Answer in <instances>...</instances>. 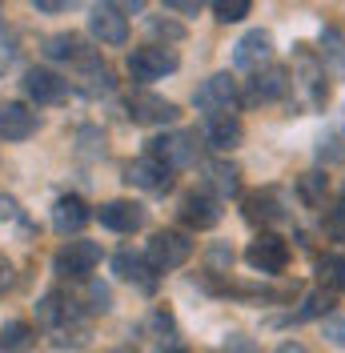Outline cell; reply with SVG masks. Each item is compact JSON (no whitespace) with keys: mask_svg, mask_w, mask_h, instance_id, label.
<instances>
[{"mask_svg":"<svg viewBox=\"0 0 345 353\" xmlns=\"http://www.w3.org/2000/svg\"><path fill=\"white\" fill-rule=\"evenodd\" d=\"M189 257H193V241H189V233H177V229H161V233H152L149 265L157 269V273H165V269H181Z\"/></svg>","mask_w":345,"mask_h":353,"instance_id":"1","label":"cell"},{"mask_svg":"<svg viewBox=\"0 0 345 353\" xmlns=\"http://www.w3.org/2000/svg\"><path fill=\"white\" fill-rule=\"evenodd\" d=\"M181 68V57L172 48H161V44H145V48H132L129 52V72L132 81H161Z\"/></svg>","mask_w":345,"mask_h":353,"instance_id":"2","label":"cell"},{"mask_svg":"<svg viewBox=\"0 0 345 353\" xmlns=\"http://www.w3.org/2000/svg\"><path fill=\"white\" fill-rule=\"evenodd\" d=\"M193 105L205 117H217V112H233L237 109V81L229 77V72H213L209 81H201V88H197Z\"/></svg>","mask_w":345,"mask_h":353,"instance_id":"3","label":"cell"},{"mask_svg":"<svg viewBox=\"0 0 345 353\" xmlns=\"http://www.w3.org/2000/svg\"><path fill=\"white\" fill-rule=\"evenodd\" d=\"M88 28L101 44H125L129 41V21H125V8L117 0H97L92 12H88Z\"/></svg>","mask_w":345,"mask_h":353,"instance_id":"4","label":"cell"},{"mask_svg":"<svg viewBox=\"0 0 345 353\" xmlns=\"http://www.w3.org/2000/svg\"><path fill=\"white\" fill-rule=\"evenodd\" d=\"M125 109H129V117L137 121V125H172V121L181 117V109H177L172 101L157 97V92H149V88H137V92H129Z\"/></svg>","mask_w":345,"mask_h":353,"instance_id":"5","label":"cell"},{"mask_svg":"<svg viewBox=\"0 0 345 353\" xmlns=\"http://www.w3.org/2000/svg\"><path fill=\"white\" fill-rule=\"evenodd\" d=\"M245 261L253 265L257 273H265V277H277V273H285V265H289V245L277 233H261L257 241L245 249Z\"/></svg>","mask_w":345,"mask_h":353,"instance_id":"6","label":"cell"},{"mask_svg":"<svg viewBox=\"0 0 345 353\" xmlns=\"http://www.w3.org/2000/svg\"><path fill=\"white\" fill-rule=\"evenodd\" d=\"M149 153L157 161H165L169 169H185L197 161V137L193 132H165V137L149 141Z\"/></svg>","mask_w":345,"mask_h":353,"instance_id":"7","label":"cell"},{"mask_svg":"<svg viewBox=\"0 0 345 353\" xmlns=\"http://www.w3.org/2000/svg\"><path fill=\"white\" fill-rule=\"evenodd\" d=\"M101 265V245L97 241H68L61 253H57V273H65V277H88L92 269Z\"/></svg>","mask_w":345,"mask_h":353,"instance_id":"8","label":"cell"},{"mask_svg":"<svg viewBox=\"0 0 345 353\" xmlns=\"http://www.w3.org/2000/svg\"><path fill=\"white\" fill-rule=\"evenodd\" d=\"M269 57H273V37H269L265 28H253V32H245V37L233 44V65L245 68V72L265 68L269 65Z\"/></svg>","mask_w":345,"mask_h":353,"instance_id":"9","label":"cell"},{"mask_svg":"<svg viewBox=\"0 0 345 353\" xmlns=\"http://www.w3.org/2000/svg\"><path fill=\"white\" fill-rule=\"evenodd\" d=\"M125 181L137 185V189H149V193H165V189L172 185V169L149 153L145 161H132L129 169H125Z\"/></svg>","mask_w":345,"mask_h":353,"instance_id":"10","label":"cell"},{"mask_svg":"<svg viewBox=\"0 0 345 353\" xmlns=\"http://www.w3.org/2000/svg\"><path fill=\"white\" fill-rule=\"evenodd\" d=\"M293 85L305 92V105H325V97H329V88H325V72H322V65H317L309 52L297 57V72H293L289 88Z\"/></svg>","mask_w":345,"mask_h":353,"instance_id":"11","label":"cell"},{"mask_svg":"<svg viewBox=\"0 0 345 353\" xmlns=\"http://www.w3.org/2000/svg\"><path fill=\"white\" fill-rule=\"evenodd\" d=\"M37 132V112L21 101H4L0 105V137L4 141H28Z\"/></svg>","mask_w":345,"mask_h":353,"instance_id":"12","label":"cell"},{"mask_svg":"<svg viewBox=\"0 0 345 353\" xmlns=\"http://www.w3.org/2000/svg\"><path fill=\"white\" fill-rule=\"evenodd\" d=\"M181 221L189 229H213L221 221V197H213V193H189L181 201Z\"/></svg>","mask_w":345,"mask_h":353,"instance_id":"13","label":"cell"},{"mask_svg":"<svg viewBox=\"0 0 345 353\" xmlns=\"http://www.w3.org/2000/svg\"><path fill=\"white\" fill-rule=\"evenodd\" d=\"M112 269H117V277L121 281H132V285H141L145 293L157 289V269L149 265V257H141V253H132V249H121L117 257H112Z\"/></svg>","mask_w":345,"mask_h":353,"instance_id":"14","label":"cell"},{"mask_svg":"<svg viewBox=\"0 0 345 353\" xmlns=\"http://www.w3.org/2000/svg\"><path fill=\"white\" fill-rule=\"evenodd\" d=\"M97 217L105 229L112 233H137L141 225H145V213H141V205H132V201H108L97 209Z\"/></svg>","mask_w":345,"mask_h":353,"instance_id":"15","label":"cell"},{"mask_svg":"<svg viewBox=\"0 0 345 353\" xmlns=\"http://www.w3.org/2000/svg\"><path fill=\"white\" fill-rule=\"evenodd\" d=\"M241 137H245V129H241V121L233 117V112H217V117H209V125H205V141L213 145L217 153L237 149Z\"/></svg>","mask_w":345,"mask_h":353,"instance_id":"16","label":"cell"},{"mask_svg":"<svg viewBox=\"0 0 345 353\" xmlns=\"http://www.w3.org/2000/svg\"><path fill=\"white\" fill-rule=\"evenodd\" d=\"M241 205H245V221H249V225H261V229H269V225H277V221L285 217L273 189H257V193H249Z\"/></svg>","mask_w":345,"mask_h":353,"instance_id":"17","label":"cell"},{"mask_svg":"<svg viewBox=\"0 0 345 353\" xmlns=\"http://www.w3.org/2000/svg\"><path fill=\"white\" fill-rule=\"evenodd\" d=\"M24 92H28V101H37V105H52V101L65 97V81H61L57 72H48V68H28V72H24Z\"/></svg>","mask_w":345,"mask_h":353,"instance_id":"18","label":"cell"},{"mask_svg":"<svg viewBox=\"0 0 345 353\" xmlns=\"http://www.w3.org/2000/svg\"><path fill=\"white\" fill-rule=\"evenodd\" d=\"M88 205L81 197H61L57 205H52V229L61 233V237H68V233H81L88 225Z\"/></svg>","mask_w":345,"mask_h":353,"instance_id":"19","label":"cell"},{"mask_svg":"<svg viewBox=\"0 0 345 353\" xmlns=\"http://www.w3.org/2000/svg\"><path fill=\"white\" fill-rule=\"evenodd\" d=\"M289 92V72L285 68H265L261 72L257 68V77H253V92H249V101L257 105V101H277V97H285Z\"/></svg>","mask_w":345,"mask_h":353,"instance_id":"20","label":"cell"},{"mask_svg":"<svg viewBox=\"0 0 345 353\" xmlns=\"http://www.w3.org/2000/svg\"><path fill=\"white\" fill-rule=\"evenodd\" d=\"M317 277H322V289L345 293V253H325L317 261Z\"/></svg>","mask_w":345,"mask_h":353,"instance_id":"21","label":"cell"},{"mask_svg":"<svg viewBox=\"0 0 345 353\" xmlns=\"http://www.w3.org/2000/svg\"><path fill=\"white\" fill-rule=\"evenodd\" d=\"M209 185H213L217 197H233V193L241 189V176H237V169H233V165L213 161V165H209Z\"/></svg>","mask_w":345,"mask_h":353,"instance_id":"22","label":"cell"},{"mask_svg":"<svg viewBox=\"0 0 345 353\" xmlns=\"http://www.w3.org/2000/svg\"><path fill=\"white\" fill-rule=\"evenodd\" d=\"M297 193H302V201L309 205V209H322L325 197H329V181H325V173H305L302 181H297Z\"/></svg>","mask_w":345,"mask_h":353,"instance_id":"23","label":"cell"},{"mask_svg":"<svg viewBox=\"0 0 345 353\" xmlns=\"http://www.w3.org/2000/svg\"><path fill=\"white\" fill-rule=\"evenodd\" d=\"M44 52H48L52 61H85V52H81V41H77L72 32L48 37V41H44Z\"/></svg>","mask_w":345,"mask_h":353,"instance_id":"24","label":"cell"},{"mask_svg":"<svg viewBox=\"0 0 345 353\" xmlns=\"http://www.w3.org/2000/svg\"><path fill=\"white\" fill-rule=\"evenodd\" d=\"M329 309H333V297H329L325 289H317V293H305V301L293 309V321H313V317H325Z\"/></svg>","mask_w":345,"mask_h":353,"instance_id":"25","label":"cell"},{"mask_svg":"<svg viewBox=\"0 0 345 353\" xmlns=\"http://www.w3.org/2000/svg\"><path fill=\"white\" fill-rule=\"evenodd\" d=\"M213 4V17L221 24H237L249 17V8H253V0H209Z\"/></svg>","mask_w":345,"mask_h":353,"instance_id":"26","label":"cell"},{"mask_svg":"<svg viewBox=\"0 0 345 353\" xmlns=\"http://www.w3.org/2000/svg\"><path fill=\"white\" fill-rule=\"evenodd\" d=\"M85 88L88 92H108V88H112V72H108V65L88 61L85 57Z\"/></svg>","mask_w":345,"mask_h":353,"instance_id":"27","label":"cell"},{"mask_svg":"<svg viewBox=\"0 0 345 353\" xmlns=\"http://www.w3.org/2000/svg\"><path fill=\"white\" fill-rule=\"evenodd\" d=\"M28 341H32V330H28L24 321H8L4 333H0V345H4V350H24Z\"/></svg>","mask_w":345,"mask_h":353,"instance_id":"28","label":"cell"},{"mask_svg":"<svg viewBox=\"0 0 345 353\" xmlns=\"http://www.w3.org/2000/svg\"><path fill=\"white\" fill-rule=\"evenodd\" d=\"M65 313H68V305H61V297H57V293H48V297H41V305H37V321H44V325H57Z\"/></svg>","mask_w":345,"mask_h":353,"instance_id":"29","label":"cell"},{"mask_svg":"<svg viewBox=\"0 0 345 353\" xmlns=\"http://www.w3.org/2000/svg\"><path fill=\"white\" fill-rule=\"evenodd\" d=\"M325 233H329L333 241H345V201L329 209V217H325Z\"/></svg>","mask_w":345,"mask_h":353,"instance_id":"30","label":"cell"},{"mask_svg":"<svg viewBox=\"0 0 345 353\" xmlns=\"http://www.w3.org/2000/svg\"><path fill=\"white\" fill-rule=\"evenodd\" d=\"M322 333L333 341V345H345V317H337V313H325V317H322Z\"/></svg>","mask_w":345,"mask_h":353,"instance_id":"31","label":"cell"},{"mask_svg":"<svg viewBox=\"0 0 345 353\" xmlns=\"http://www.w3.org/2000/svg\"><path fill=\"white\" fill-rule=\"evenodd\" d=\"M88 301H92V313H108L112 309V293H108V285H101V281H92L88 285Z\"/></svg>","mask_w":345,"mask_h":353,"instance_id":"32","label":"cell"},{"mask_svg":"<svg viewBox=\"0 0 345 353\" xmlns=\"http://www.w3.org/2000/svg\"><path fill=\"white\" fill-rule=\"evenodd\" d=\"M229 265H233V249L229 245H213L209 249V269L213 273H229Z\"/></svg>","mask_w":345,"mask_h":353,"instance_id":"33","label":"cell"},{"mask_svg":"<svg viewBox=\"0 0 345 353\" xmlns=\"http://www.w3.org/2000/svg\"><path fill=\"white\" fill-rule=\"evenodd\" d=\"M152 330L165 333V345H172V337H177V325H172V317L165 313V309H157V313H152Z\"/></svg>","mask_w":345,"mask_h":353,"instance_id":"34","label":"cell"},{"mask_svg":"<svg viewBox=\"0 0 345 353\" xmlns=\"http://www.w3.org/2000/svg\"><path fill=\"white\" fill-rule=\"evenodd\" d=\"M149 28L157 37H165V41H181V37H185V28H181V24H169V21H152Z\"/></svg>","mask_w":345,"mask_h":353,"instance_id":"35","label":"cell"},{"mask_svg":"<svg viewBox=\"0 0 345 353\" xmlns=\"http://www.w3.org/2000/svg\"><path fill=\"white\" fill-rule=\"evenodd\" d=\"M165 4H169L172 12H181V17H193V12H201L209 0H165Z\"/></svg>","mask_w":345,"mask_h":353,"instance_id":"36","label":"cell"},{"mask_svg":"<svg viewBox=\"0 0 345 353\" xmlns=\"http://www.w3.org/2000/svg\"><path fill=\"white\" fill-rule=\"evenodd\" d=\"M8 289H12V265H8V257H4V253H0V297H4Z\"/></svg>","mask_w":345,"mask_h":353,"instance_id":"37","label":"cell"},{"mask_svg":"<svg viewBox=\"0 0 345 353\" xmlns=\"http://www.w3.org/2000/svg\"><path fill=\"white\" fill-rule=\"evenodd\" d=\"M77 0H37V8L41 12H65V8H72Z\"/></svg>","mask_w":345,"mask_h":353,"instance_id":"38","label":"cell"},{"mask_svg":"<svg viewBox=\"0 0 345 353\" xmlns=\"http://www.w3.org/2000/svg\"><path fill=\"white\" fill-rule=\"evenodd\" d=\"M0 217H17V201L12 197H0Z\"/></svg>","mask_w":345,"mask_h":353,"instance_id":"39","label":"cell"},{"mask_svg":"<svg viewBox=\"0 0 345 353\" xmlns=\"http://www.w3.org/2000/svg\"><path fill=\"white\" fill-rule=\"evenodd\" d=\"M117 4H121L125 12H141V8H145V0H117Z\"/></svg>","mask_w":345,"mask_h":353,"instance_id":"40","label":"cell"}]
</instances>
